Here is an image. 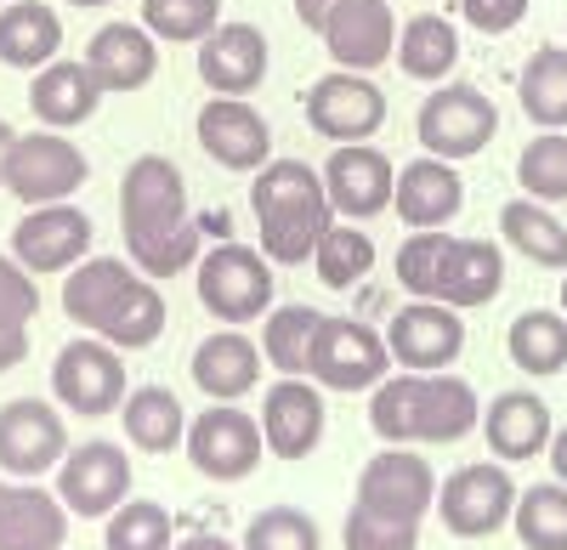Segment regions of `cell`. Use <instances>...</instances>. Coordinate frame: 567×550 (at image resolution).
I'll list each match as a JSON object with an SVG mask.
<instances>
[{
    "label": "cell",
    "mask_w": 567,
    "mask_h": 550,
    "mask_svg": "<svg viewBox=\"0 0 567 550\" xmlns=\"http://www.w3.org/2000/svg\"><path fill=\"white\" fill-rule=\"evenodd\" d=\"M120 227H125V256L148 279H176L199 261V221L187 210V181L176 159L142 154L125 165L120 181Z\"/></svg>",
    "instance_id": "6da1fadb"
},
{
    "label": "cell",
    "mask_w": 567,
    "mask_h": 550,
    "mask_svg": "<svg viewBox=\"0 0 567 550\" xmlns=\"http://www.w3.org/2000/svg\"><path fill=\"white\" fill-rule=\"evenodd\" d=\"M63 312L80 330L103 335L120 352H142L165 335V295L148 272H136L120 256H91L69 267L63 279Z\"/></svg>",
    "instance_id": "7a4b0ae2"
},
{
    "label": "cell",
    "mask_w": 567,
    "mask_h": 550,
    "mask_svg": "<svg viewBox=\"0 0 567 550\" xmlns=\"http://www.w3.org/2000/svg\"><path fill=\"white\" fill-rule=\"evenodd\" d=\"M369 426L381 443H460L483 426V403L471 381L437 370V375H386L369 397Z\"/></svg>",
    "instance_id": "3957f363"
},
{
    "label": "cell",
    "mask_w": 567,
    "mask_h": 550,
    "mask_svg": "<svg viewBox=\"0 0 567 550\" xmlns=\"http://www.w3.org/2000/svg\"><path fill=\"white\" fill-rule=\"evenodd\" d=\"M250 210L261 227V256L272 267H301L336 221L323 170H312L307 159H267L250 181Z\"/></svg>",
    "instance_id": "277c9868"
},
{
    "label": "cell",
    "mask_w": 567,
    "mask_h": 550,
    "mask_svg": "<svg viewBox=\"0 0 567 550\" xmlns=\"http://www.w3.org/2000/svg\"><path fill=\"white\" fill-rule=\"evenodd\" d=\"M398 284L414 301H443V307H488L505 290V256L494 239H454V234H409L398 250Z\"/></svg>",
    "instance_id": "5b68a950"
},
{
    "label": "cell",
    "mask_w": 567,
    "mask_h": 550,
    "mask_svg": "<svg viewBox=\"0 0 567 550\" xmlns=\"http://www.w3.org/2000/svg\"><path fill=\"white\" fill-rule=\"evenodd\" d=\"M494 131H499L494 97H483V91L465 85V80H443L432 97L420 103V114H414L420 148L437 154V159H449V165L483 154V148L494 143Z\"/></svg>",
    "instance_id": "8992f818"
},
{
    "label": "cell",
    "mask_w": 567,
    "mask_h": 550,
    "mask_svg": "<svg viewBox=\"0 0 567 550\" xmlns=\"http://www.w3.org/2000/svg\"><path fill=\"white\" fill-rule=\"evenodd\" d=\"M199 307L216 318V324H250L272 307V261L250 245H216L199 256Z\"/></svg>",
    "instance_id": "52a82bcc"
},
{
    "label": "cell",
    "mask_w": 567,
    "mask_h": 550,
    "mask_svg": "<svg viewBox=\"0 0 567 550\" xmlns=\"http://www.w3.org/2000/svg\"><path fill=\"white\" fill-rule=\"evenodd\" d=\"M85 176H91L85 154L69 143L63 131L45 125V131H29V136H18V143H12L7 170H0V188L18 194V199L34 210V205H63V199H74V194L85 188Z\"/></svg>",
    "instance_id": "ba28073f"
},
{
    "label": "cell",
    "mask_w": 567,
    "mask_h": 550,
    "mask_svg": "<svg viewBox=\"0 0 567 550\" xmlns=\"http://www.w3.org/2000/svg\"><path fill=\"white\" fill-rule=\"evenodd\" d=\"M386 375H392L386 335H374L358 318H323L318 324L307 381H318L323 392H374Z\"/></svg>",
    "instance_id": "9c48e42d"
},
{
    "label": "cell",
    "mask_w": 567,
    "mask_h": 550,
    "mask_svg": "<svg viewBox=\"0 0 567 550\" xmlns=\"http://www.w3.org/2000/svg\"><path fill=\"white\" fill-rule=\"evenodd\" d=\"M187 460H194L199 477L210 482H245L261 454H267V437H261V421L245 415L239 403H210L199 421H187Z\"/></svg>",
    "instance_id": "30bf717a"
},
{
    "label": "cell",
    "mask_w": 567,
    "mask_h": 550,
    "mask_svg": "<svg viewBox=\"0 0 567 550\" xmlns=\"http://www.w3.org/2000/svg\"><path fill=\"white\" fill-rule=\"evenodd\" d=\"M358 506L392 522H425V511H437V471L432 460H420L414 448L386 443L374 460L358 471Z\"/></svg>",
    "instance_id": "8fae6325"
},
{
    "label": "cell",
    "mask_w": 567,
    "mask_h": 550,
    "mask_svg": "<svg viewBox=\"0 0 567 550\" xmlns=\"http://www.w3.org/2000/svg\"><path fill=\"white\" fill-rule=\"evenodd\" d=\"M52 392L58 403L69 408V415H114V408L125 403V357L120 346H109L103 335H80L58 352L52 363Z\"/></svg>",
    "instance_id": "7c38bea8"
},
{
    "label": "cell",
    "mask_w": 567,
    "mask_h": 550,
    "mask_svg": "<svg viewBox=\"0 0 567 550\" xmlns=\"http://www.w3.org/2000/svg\"><path fill=\"white\" fill-rule=\"evenodd\" d=\"M516 494H523V488L511 482L505 466L477 460V466H460L454 477H443V488H437V517H443V528H449L454 539H488V533H499V528L511 522Z\"/></svg>",
    "instance_id": "4fadbf2b"
},
{
    "label": "cell",
    "mask_w": 567,
    "mask_h": 550,
    "mask_svg": "<svg viewBox=\"0 0 567 550\" xmlns=\"http://www.w3.org/2000/svg\"><path fill=\"white\" fill-rule=\"evenodd\" d=\"M69 454V426L52 403L40 397H12L0 403V471L18 482H40L58 471Z\"/></svg>",
    "instance_id": "5bb4252c"
},
{
    "label": "cell",
    "mask_w": 567,
    "mask_h": 550,
    "mask_svg": "<svg viewBox=\"0 0 567 550\" xmlns=\"http://www.w3.org/2000/svg\"><path fill=\"white\" fill-rule=\"evenodd\" d=\"M307 125L329 143H369L374 131L386 125V91L374 85L369 74H352V69H336L312 80L307 91Z\"/></svg>",
    "instance_id": "9a60e30c"
},
{
    "label": "cell",
    "mask_w": 567,
    "mask_h": 550,
    "mask_svg": "<svg viewBox=\"0 0 567 550\" xmlns=\"http://www.w3.org/2000/svg\"><path fill=\"white\" fill-rule=\"evenodd\" d=\"M386 352L392 363L414 375H437L465 352V324H460V307H443V301H409L392 312L386 324Z\"/></svg>",
    "instance_id": "2e32d148"
},
{
    "label": "cell",
    "mask_w": 567,
    "mask_h": 550,
    "mask_svg": "<svg viewBox=\"0 0 567 550\" xmlns=\"http://www.w3.org/2000/svg\"><path fill=\"white\" fill-rule=\"evenodd\" d=\"M58 499L69 506V517H109L114 506L131 499V460L120 443H80L63 454L58 466Z\"/></svg>",
    "instance_id": "e0dca14e"
},
{
    "label": "cell",
    "mask_w": 567,
    "mask_h": 550,
    "mask_svg": "<svg viewBox=\"0 0 567 550\" xmlns=\"http://www.w3.org/2000/svg\"><path fill=\"white\" fill-rule=\"evenodd\" d=\"M91 239H97V227H91V216L80 205H34L23 221H18V234H12V256L34 272H69L85 261Z\"/></svg>",
    "instance_id": "ac0fdd59"
},
{
    "label": "cell",
    "mask_w": 567,
    "mask_h": 550,
    "mask_svg": "<svg viewBox=\"0 0 567 550\" xmlns=\"http://www.w3.org/2000/svg\"><path fill=\"white\" fill-rule=\"evenodd\" d=\"M323 188L329 205H336L341 221H374L381 210H392V188H398V170L381 148L369 143H341L323 165Z\"/></svg>",
    "instance_id": "d6986e66"
},
{
    "label": "cell",
    "mask_w": 567,
    "mask_h": 550,
    "mask_svg": "<svg viewBox=\"0 0 567 550\" xmlns=\"http://www.w3.org/2000/svg\"><path fill=\"white\" fill-rule=\"evenodd\" d=\"M261 437L278 460H307L323 443V392L307 375H284L261 397Z\"/></svg>",
    "instance_id": "ffe728a7"
},
{
    "label": "cell",
    "mask_w": 567,
    "mask_h": 550,
    "mask_svg": "<svg viewBox=\"0 0 567 550\" xmlns=\"http://www.w3.org/2000/svg\"><path fill=\"white\" fill-rule=\"evenodd\" d=\"M318 40L329 45V58L341 69L369 74L398 52V18H392L386 0H341V7L323 18Z\"/></svg>",
    "instance_id": "44dd1931"
},
{
    "label": "cell",
    "mask_w": 567,
    "mask_h": 550,
    "mask_svg": "<svg viewBox=\"0 0 567 550\" xmlns=\"http://www.w3.org/2000/svg\"><path fill=\"white\" fill-rule=\"evenodd\" d=\"M194 131H199V148L221 170H261L272 159V131L245 97H210L199 108Z\"/></svg>",
    "instance_id": "7402d4cb"
},
{
    "label": "cell",
    "mask_w": 567,
    "mask_h": 550,
    "mask_svg": "<svg viewBox=\"0 0 567 550\" xmlns=\"http://www.w3.org/2000/svg\"><path fill=\"white\" fill-rule=\"evenodd\" d=\"M199 80L216 97H250L267 80V34L256 23H216L199 40Z\"/></svg>",
    "instance_id": "603a6c76"
},
{
    "label": "cell",
    "mask_w": 567,
    "mask_h": 550,
    "mask_svg": "<svg viewBox=\"0 0 567 550\" xmlns=\"http://www.w3.org/2000/svg\"><path fill=\"white\" fill-rule=\"evenodd\" d=\"M69 539V506L40 482H7L0 477V550H63Z\"/></svg>",
    "instance_id": "cb8c5ba5"
},
{
    "label": "cell",
    "mask_w": 567,
    "mask_h": 550,
    "mask_svg": "<svg viewBox=\"0 0 567 550\" xmlns=\"http://www.w3.org/2000/svg\"><path fill=\"white\" fill-rule=\"evenodd\" d=\"M392 205L398 216L414 227V234H425V227H449L465 205V181L449 159L425 154V159H409L398 170V188H392Z\"/></svg>",
    "instance_id": "d4e9b609"
},
{
    "label": "cell",
    "mask_w": 567,
    "mask_h": 550,
    "mask_svg": "<svg viewBox=\"0 0 567 550\" xmlns=\"http://www.w3.org/2000/svg\"><path fill=\"white\" fill-rule=\"evenodd\" d=\"M85 69L103 91H142L159 74V45L142 23H103L85 45Z\"/></svg>",
    "instance_id": "484cf974"
},
{
    "label": "cell",
    "mask_w": 567,
    "mask_h": 550,
    "mask_svg": "<svg viewBox=\"0 0 567 550\" xmlns=\"http://www.w3.org/2000/svg\"><path fill=\"white\" fill-rule=\"evenodd\" d=\"M261 381V346L245 330H216L194 346V386L210 403H239Z\"/></svg>",
    "instance_id": "4316f807"
},
{
    "label": "cell",
    "mask_w": 567,
    "mask_h": 550,
    "mask_svg": "<svg viewBox=\"0 0 567 550\" xmlns=\"http://www.w3.org/2000/svg\"><path fill=\"white\" fill-rule=\"evenodd\" d=\"M109 97V91L97 85V74H91L85 63L74 58H52L45 69H34V85H29V108L40 125L52 131H69V125H85L91 114H97V103Z\"/></svg>",
    "instance_id": "83f0119b"
},
{
    "label": "cell",
    "mask_w": 567,
    "mask_h": 550,
    "mask_svg": "<svg viewBox=\"0 0 567 550\" xmlns=\"http://www.w3.org/2000/svg\"><path fill=\"white\" fill-rule=\"evenodd\" d=\"M483 437L494 448V460H534V454L550 448V403L534 397V392H499L488 408H483Z\"/></svg>",
    "instance_id": "f1b7e54d"
},
{
    "label": "cell",
    "mask_w": 567,
    "mask_h": 550,
    "mask_svg": "<svg viewBox=\"0 0 567 550\" xmlns=\"http://www.w3.org/2000/svg\"><path fill=\"white\" fill-rule=\"evenodd\" d=\"M63 52V18L40 0H7L0 7V63L7 69H45Z\"/></svg>",
    "instance_id": "f546056e"
},
{
    "label": "cell",
    "mask_w": 567,
    "mask_h": 550,
    "mask_svg": "<svg viewBox=\"0 0 567 550\" xmlns=\"http://www.w3.org/2000/svg\"><path fill=\"white\" fill-rule=\"evenodd\" d=\"M120 426H125V443L142 448V454H171L187 443V408L171 386H136L125 392L120 403Z\"/></svg>",
    "instance_id": "4dcf8cb0"
},
{
    "label": "cell",
    "mask_w": 567,
    "mask_h": 550,
    "mask_svg": "<svg viewBox=\"0 0 567 550\" xmlns=\"http://www.w3.org/2000/svg\"><path fill=\"white\" fill-rule=\"evenodd\" d=\"M392 58H398V69L409 80L443 85L454 74V63H460V29L449 18H437V12H414L403 23V34H398V52Z\"/></svg>",
    "instance_id": "1f68e13d"
},
{
    "label": "cell",
    "mask_w": 567,
    "mask_h": 550,
    "mask_svg": "<svg viewBox=\"0 0 567 550\" xmlns=\"http://www.w3.org/2000/svg\"><path fill=\"white\" fill-rule=\"evenodd\" d=\"M505 352L523 375H561L567 370V312H550V307H534L523 312L516 324L505 330Z\"/></svg>",
    "instance_id": "d6a6232c"
},
{
    "label": "cell",
    "mask_w": 567,
    "mask_h": 550,
    "mask_svg": "<svg viewBox=\"0 0 567 550\" xmlns=\"http://www.w3.org/2000/svg\"><path fill=\"white\" fill-rule=\"evenodd\" d=\"M516 97H523V114L539 131H567V45H539L523 63Z\"/></svg>",
    "instance_id": "836d02e7"
},
{
    "label": "cell",
    "mask_w": 567,
    "mask_h": 550,
    "mask_svg": "<svg viewBox=\"0 0 567 550\" xmlns=\"http://www.w3.org/2000/svg\"><path fill=\"white\" fill-rule=\"evenodd\" d=\"M499 234H505L511 250H523L534 267H561L567 272V227L550 216V205H539L528 194L511 199L499 210Z\"/></svg>",
    "instance_id": "e575fe53"
},
{
    "label": "cell",
    "mask_w": 567,
    "mask_h": 550,
    "mask_svg": "<svg viewBox=\"0 0 567 550\" xmlns=\"http://www.w3.org/2000/svg\"><path fill=\"white\" fill-rule=\"evenodd\" d=\"M511 528L523 550H567V482H534L516 494Z\"/></svg>",
    "instance_id": "d590c367"
},
{
    "label": "cell",
    "mask_w": 567,
    "mask_h": 550,
    "mask_svg": "<svg viewBox=\"0 0 567 550\" xmlns=\"http://www.w3.org/2000/svg\"><path fill=\"white\" fill-rule=\"evenodd\" d=\"M318 324H323L318 307H278L267 324H261V357L272 363L278 375H307Z\"/></svg>",
    "instance_id": "8d00e7d4"
},
{
    "label": "cell",
    "mask_w": 567,
    "mask_h": 550,
    "mask_svg": "<svg viewBox=\"0 0 567 550\" xmlns=\"http://www.w3.org/2000/svg\"><path fill=\"white\" fill-rule=\"evenodd\" d=\"M312 267L329 290H352L358 279H369L374 267V239L358 234V221H329V234L312 250Z\"/></svg>",
    "instance_id": "74e56055"
},
{
    "label": "cell",
    "mask_w": 567,
    "mask_h": 550,
    "mask_svg": "<svg viewBox=\"0 0 567 550\" xmlns=\"http://www.w3.org/2000/svg\"><path fill=\"white\" fill-rule=\"evenodd\" d=\"M516 181H523V194L539 199V205H561L567 199V131H545L523 148L516 159Z\"/></svg>",
    "instance_id": "f35d334b"
},
{
    "label": "cell",
    "mask_w": 567,
    "mask_h": 550,
    "mask_svg": "<svg viewBox=\"0 0 567 550\" xmlns=\"http://www.w3.org/2000/svg\"><path fill=\"white\" fill-rule=\"evenodd\" d=\"M221 23V0H142V29L154 40L199 45Z\"/></svg>",
    "instance_id": "ab89813d"
},
{
    "label": "cell",
    "mask_w": 567,
    "mask_h": 550,
    "mask_svg": "<svg viewBox=\"0 0 567 550\" xmlns=\"http://www.w3.org/2000/svg\"><path fill=\"white\" fill-rule=\"evenodd\" d=\"M103 522H109L103 533L109 550H171V511L159 499H125Z\"/></svg>",
    "instance_id": "60d3db41"
},
{
    "label": "cell",
    "mask_w": 567,
    "mask_h": 550,
    "mask_svg": "<svg viewBox=\"0 0 567 550\" xmlns=\"http://www.w3.org/2000/svg\"><path fill=\"white\" fill-rule=\"evenodd\" d=\"M239 550H323V533H318V522H312L307 511H296V506H267V511L250 517Z\"/></svg>",
    "instance_id": "b9f144b4"
},
{
    "label": "cell",
    "mask_w": 567,
    "mask_h": 550,
    "mask_svg": "<svg viewBox=\"0 0 567 550\" xmlns=\"http://www.w3.org/2000/svg\"><path fill=\"white\" fill-rule=\"evenodd\" d=\"M341 544L347 550H420V522H392V517H374V511L352 506Z\"/></svg>",
    "instance_id": "7bdbcfd3"
},
{
    "label": "cell",
    "mask_w": 567,
    "mask_h": 550,
    "mask_svg": "<svg viewBox=\"0 0 567 550\" xmlns=\"http://www.w3.org/2000/svg\"><path fill=\"white\" fill-rule=\"evenodd\" d=\"M34 312H40V284H34V272H29L18 256H0V324L29 330Z\"/></svg>",
    "instance_id": "ee69618b"
},
{
    "label": "cell",
    "mask_w": 567,
    "mask_h": 550,
    "mask_svg": "<svg viewBox=\"0 0 567 550\" xmlns=\"http://www.w3.org/2000/svg\"><path fill=\"white\" fill-rule=\"evenodd\" d=\"M534 0H460V18L477 34H511L516 23L528 18Z\"/></svg>",
    "instance_id": "f6af8a7d"
},
{
    "label": "cell",
    "mask_w": 567,
    "mask_h": 550,
    "mask_svg": "<svg viewBox=\"0 0 567 550\" xmlns=\"http://www.w3.org/2000/svg\"><path fill=\"white\" fill-rule=\"evenodd\" d=\"M23 357H29V330L0 324V375H7V370H18Z\"/></svg>",
    "instance_id": "bcb514c9"
},
{
    "label": "cell",
    "mask_w": 567,
    "mask_h": 550,
    "mask_svg": "<svg viewBox=\"0 0 567 550\" xmlns=\"http://www.w3.org/2000/svg\"><path fill=\"white\" fill-rule=\"evenodd\" d=\"M336 7H341V0H296V18H301V29H307V34H318V29H323V18L336 12Z\"/></svg>",
    "instance_id": "7dc6e473"
},
{
    "label": "cell",
    "mask_w": 567,
    "mask_h": 550,
    "mask_svg": "<svg viewBox=\"0 0 567 550\" xmlns=\"http://www.w3.org/2000/svg\"><path fill=\"white\" fill-rule=\"evenodd\" d=\"M171 550H239V544H227L221 533H194V539H182V544H171Z\"/></svg>",
    "instance_id": "c3c4849f"
},
{
    "label": "cell",
    "mask_w": 567,
    "mask_h": 550,
    "mask_svg": "<svg viewBox=\"0 0 567 550\" xmlns=\"http://www.w3.org/2000/svg\"><path fill=\"white\" fill-rule=\"evenodd\" d=\"M550 471H556V482H567V426L550 437Z\"/></svg>",
    "instance_id": "681fc988"
},
{
    "label": "cell",
    "mask_w": 567,
    "mask_h": 550,
    "mask_svg": "<svg viewBox=\"0 0 567 550\" xmlns=\"http://www.w3.org/2000/svg\"><path fill=\"white\" fill-rule=\"evenodd\" d=\"M12 143H18V131L0 120V170H7V154H12Z\"/></svg>",
    "instance_id": "f907efd6"
},
{
    "label": "cell",
    "mask_w": 567,
    "mask_h": 550,
    "mask_svg": "<svg viewBox=\"0 0 567 550\" xmlns=\"http://www.w3.org/2000/svg\"><path fill=\"white\" fill-rule=\"evenodd\" d=\"M69 7H114V0H69Z\"/></svg>",
    "instance_id": "816d5d0a"
},
{
    "label": "cell",
    "mask_w": 567,
    "mask_h": 550,
    "mask_svg": "<svg viewBox=\"0 0 567 550\" xmlns=\"http://www.w3.org/2000/svg\"><path fill=\"white\" fill-rule=\"evenodd\" d=\"M561 312H567V279H561Z\"/></svg>",
    "instance_id": "f5cc1de1"
},
{
    "label": "cell",
    "mask_w": 567,
    "mask_h": 550,
    "mask_svg": "<svg viewBox=\"0 0 567 550\" xmlns=\"http://www.w3.org/2000/svg\"><path fill=\"white\" fill-rule=\"evenodd\" d=\"M0 7H7V0H0Z\"/></svg>",
    "instance_id": "db71d44e"
}]
</instances>
